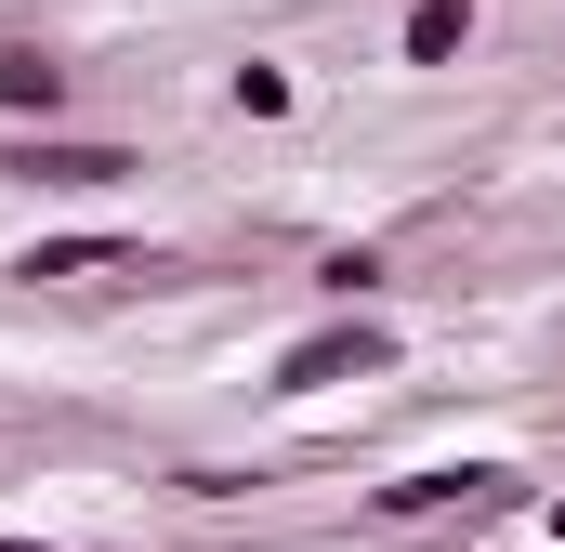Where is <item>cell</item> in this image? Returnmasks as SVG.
<instances>
[{
    "label": "cell",
    "mask_w": 565,
    "mask_h": 552,
    "mask_svg": "<svg viewBox=\"0 0 565 552\" xmlns=\"http://www.w3.org/2000/svg\"><path fill=\"white\" fill-rule=\"evenodd\" d=\"M382 369H395V329L342 302L329 329H302V342L277 355V382H264V395H289V408H302V395H342V382H382Z\"/></svg>",
    "instance_id": "1"
},
{
    "label": "cell",
    "mask_w": 565,
    "mask_h": 552,
    "mask_svg": "<svg viewBox=\"0 0 565 552\" xmlns=\"http://www.w3.org/2000/svg\"><path fill=\"white\" fill-rule=\"evenodd\" d=\"M132 158L119 145H79V132H13L0 145V184H40V198H106Z\"/></svg>",
    "instance_id": "2"
},
{
    "label": "cell",
    "mask_w": 565,
    "mask_h": 552,
    "mask_svg": "<svg viewBox=\"0 0 565 552\" xmlns=\"http://www.w3.org/2000/svg\"><path fill=\"white\" fill-rule=\"evenodd\" d=\"M13 276H26V289H79V276H184V264H171V251H119V237H40Z\"/></svg>",
    "instance_id": "3"
},
{
    "label": "cell",
    "mask_w": 565,
    "mask_h": 552,
    "mask_svg": "<svg viewBox=\"0 0 565 552\" xmlns=\"http://www.w3.org/2000/svg\"><path fill=\"white\" fill-rule=\"evenodd\" d=\"M473 13H487V0H408V26H395V53H408V66H460V53H473Z\"/></svg>",
    "instance_id": "4"
},
{
    "label": "cell",
    "mask_w": 565,
    "mask_h": 552,
    "mask_svg": "<svg viewBox=\"0 0 565 552\" xmlns=\"http://www.w3.org/2000/svg\"><path fill=\"white\" fill-rule=\"evenodd\" d=\"M0 106L53 132V106H66V53H40V40H0Z\"/></svg>",
    "instance_id": "5"
},
{
    "label": "cell",
    "mask_w": 565,
    "mask_h": 552,
    "mask_svg": "<svg viewBox=\"0 0 565 552\" xmlns=\"http://www.w3.org/2000/svg\"><path fill=\"white\" fill-rule=\"evenodd\" d=\"M447 500H513V474H500V460H460V474H408V487H382V513H447Z\"/></svg>",
    "instance_id": "6"
},
{
    "label": "cell",
    "mask_w": 565,
    "mask_h": 552,
    "mask_svg": "<svg viewBox=\"0 0 565 552\" xmlns=\"http://www.w3.org/2000/svg\"><path fill=\"white\" fill-rule=\"evenodd\" d=\"M224 93H237V119H289V66H237Z\"/></svg>",
    "instance_id": "7"
},
{
    "label": "cell",
    "mask_w": 565,
    "mask_h": 552,
    "mask_svg": "<svg viewBox=\"0 0 565 552\" xmlns=\"http://www.w3.org/2000/svg\"><path fill=\"white\" fill-rule=\"evenodd\" d=\"M316 289H329V302H369V289H382V251H329Z\"/></svg>",
    "instance_id": "8"
},
{
    "label": "cell",
    "mask_w": 565,
    "mask_h": 552,
    "mask_svg": "<svg viewBox=\"0 0 565 552\" xmlns=\"http://www.w3.org/2000/svg\"><path fill=\"white\" fill-rule=\"evenodd\" d=\"M0 552H79V540H0Z\"/></svg>",
    "instance_id": "9"
},
{
    "label": "cell",
    "mask_w": 565,
    "mask_h": 552,
    "mask_svg": "<svg viewBox=\"0 0 565 552\" xmlns=\"http://www.w3.org/2000/svg\"><path fill=\"white\" fill-rule=\"evenodd\" d=\"M553 540H565V500H553Z\"/></svg>",
    "instance_id": "10"
}]
</instances>
